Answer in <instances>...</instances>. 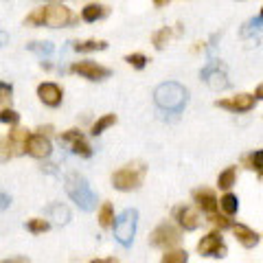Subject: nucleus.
<instances>
[{"label": "nucleus", "mask_w": 263, "mask_h": 263, "mask_svg": "<svg viewBox=\"0 0 263 263\" xmlns=\"http://www.w3.org/2000/svg\"><path fill=\"white\" fill-rule=\"evenodd\" d=\"M154 101L160 110L178 114L184 110V105L189 101V92L178 81H162V84L156 86V90H154Z\"/></svg>", "instance_id": "nucleus-1"}, {"label": "nucleus", "mask_w": 263, "mask_h": 263, "mask_svg": "<svg viewBox=\"0 0 263 263\" xmlns=\"http://www.w3.org/2000/svg\"><path fill=\"white\" fill-rule=\"evenodd\" d=\"M37 9L40 15H42V27L46 29H66L77 22L75 11L62 0H48V3L40 5Z\"/></svg>", "instance_id": "nucleus-2"}, {"label": "nucleus", "mask_w": 263, "mask_h": 263, "mask_svg": "<svg viewBox=\"0 0 263 263\" xmlns=\"http://www.w3.org/2000/svg\"><path fill=\"white\" fill-rule=\"evenodd\" d=\"M64 182H66V193H68V197L77 204L81 211H95V206H97V195H95L92 189H90L88 180L84 176L68 174Z\"/></svg>", "instance_id": "nucleus-3"}, {"label": "nucleus", "mask_w": 263, "mask_h": 263, "mask_svg": "<svg viewBox=\"0 0 263 263\" xmlns=\"http://www.w3.org/2000/svg\"><path fill=\"white\" fill-rule=\"evenodd\" d=\"M145 174H147V167L143 162H129L112 174V186L117 191H136L143 184Z\"/></svg>", "instance_id": "nucleus-4"}, {"label": "nucleus", "mask_w": 263, "mask_h": 263, "mask_svg": "<svg viewBox=\"0 0 263 263\" xmlns=\"http://www.w3.org/2000/svg\"><path fill=\"white\" fill-rule=\"evenodd\" d=\"M136 224H138V211L134 209H127L123 211L119 217H114V239H117L121 246L129 248L132 241H134V235H136Z\"/></svg>", "instance_id": "nucleus-5"}, {"label": "nucleus", "mask_w": 263, "mask_h": 263, "mask_svg": "<svg viewBox=\"0 0 263 263\" xmlns=\"http://www.w3.org/2000/svg\"><path fill=\"white\" fill-rule=\"evenodd\" d=\"M70 72L72 75H79L81 79H88V81H103L112 75V70L108 66L92 62V60H79V62H72L70 64Z\"/></svg>", "instance_id": "nucleus-6"}, {"label": "nucleus", "mask_w": 263, "mask_h": 263, "mask_svg": "<svg viewBox=\"0 0 263 263\" xmlns=\"http://www.w3.org/2000/svg\"><path fill=\"white\" fill-rule=\"evenodd\" d=\"M180 239H182V237H180V230L174 224H169V221L160 224L149 235V243L154 246V248H164V250H169V248H174V246H178Z\"/></svg>", "instance_id": "nucleus-7"}, {"label": "nucleus", "mask_w": 263, "mask_h": 263, "mask_svg": "<svg viewBox=\"0 0 263 263\" xmlns=\"http://www.w3.org/2000/svg\"><path fill=\"white\" fill-rule=\"evenodd\" d=\"M215 105L221 108V110L233 112V114H246V112L254 110V105H257V97L250 95V92H239V95L228 97V99H217Z\"/></svg>", "instance_id": "nucleus-8"}, {"label": "nucleus", "mask_w": 263, "mask_h": 263, "mask_svg": "<svg viewBox=\"0 0 263 263\" xmlns=\"http://www.w3.org/2000/svg\"><path fill=\"white\" fill-rule=\"evenodd\" d=\"M200 257H226V243L219 233H209L197 241Z\"/></svg>", "instance_id": "nucleus-9"}, {"label": "nucleus", "mask_w": 263, "mask_h": 263, "mask_svg": "<svg viewBox=\"0 0 263 263\" xmlns=\"http://www.w3.org/2000/svg\"><path fill=\"white\" fill-rule=\"evenodd\" d=\"M200 77L206 81V86L211 90H215V92H221V90H228L230 88V81H228L226 70H221L219 64H215V62H211L206 68L200 72Z\"/></svg>", "instance_id": "nucleus-10"}, {"label": "nucleus", "mask_w": 263, "mask_h": 263, "mask_svg": "<svg viewBox=\"0 0 263 263\" xmlns=\"http://www.w3.org/2000/svg\"><path fill=\"white\" fill-rule=\"evenodd\" d=\"M37 99L46 108H60L64 101V88L60 84H55V81H42L37 86Z\"/></svg>", "instance_id": "nucleus-11"}, {"label": "nucleus", "mask_w": 263, "mask_h": 263, "mask_svg": "<svg viewBox=\"0 0 263 263\" xmlns=\"http://www.w3.org/2000/svg\"><path fill=\"white\" fill-rule=\"evenodd\" d=\"M24 152H27L29 156H33V158H37V160H44L53 154V145H51V141H48V136H44V134H29L27 145H24Z\"/></svg>", "instance_id": "nucleus-12"}, {"label": "nucleus", "mask_w": 263, "mask_h": 263, "mask_svg": "<svg viewBox=\"0 0 263 263\" xmlns=\"http://www.w3.org/2000/svg\"><path fill=\"white\" fill-rule=\"evenodd\" d=\"M60 141L62 143H68L70 152L75 154V156H81V158H90V156H92V147L88 145V141L84 138V134H81L79 129L64 132V134L60 136Z\"/></svg>", "instance_id": "nucleus-13"}, {"label": "nucleus", "mask_w": 263, "mask_h": 263, "mask_svg": "<svg viewBox=\"0 0 263 263\" xmlns=\"http://www.w3.org/2000/svg\"><path fill=\"white\" fill-rule=\"evenodd\" d=\"M27 138H29V129L13 125V129L9 132V136H7V143H5L7 158H13V156H18V154H24Z\"/></svg>", "instance_id": "nucleus-14"}, {"label": "nucleus", "mask_w": 263, "mask_h": 263, "mask_svg": "<svg viewBox=\"0 0 263 263\" xmlns=\"http://www.w3.org/2000/svg\"><path fill=\"white\" fill-rule=\"evenodd\" d=\"M110 15V7L103 5V3H97V0H92V3H86L84 7H81L79 11V18L81 22L86 24H95V22H101Z\"/></svg>", "instance_id": "nucleus-15"}, {"label": "nucleus", "mask_w": 263, "mask_h": 263, "mask_svg": "<svg viewBox=\"0 0 263 263\" xmlns=\"http://www.w3.org/2000/svg\"><path fill=\"white\" fill-rule=\"evenodd\" d=\"M193 200H195V204L200 206L204 213H217V209H219V200H217V195H215V191H211V189H195L193 191Z\"/></svg>", "instance_id": "nucleus-16"}, {"label": "nucleus", "mask_w": 263, "mask_h": 263, "mask_svg": "<svg viewBox=\"0 0 263 263\" xmlns=\"http://www.w3.org/2000/svg\"><path fill=\"white\" fill-rule=\"evenodd\" d=\"M176 219H178V224L182 230H195L202 224L200 213H197L195 209H191V206H178L176 209Z\"/></svg>", "instance_id": "nucleus-17"}, {"label": "nucleus", "mask_w": 263, "mask_h": 263, "mask_svg": "<svg viewBox=\"0 0 263 263\" xmlns=\"http://www.w3.org/2000/svg\"><path fill=\"white\" fill-rule=\"evenodd\" d=\"M233 228V235H235V239L239 241L243 248H254V246L259 243V235L254 233L252 228L248 226H243V224H235V226H230Z\"/></svg>", "instance_id": "nucleus-18"}, {"label": "nucleus", "mask_w": 263, "mask_h": 263, "mask_svg": "<svg viewBox=\"0 0 263 263\" xmlns=\"http://www.w3.org/2000/svg\"><path fill=\"white\" fill-rule=\"evenodd\" d=\"M108 48L105 40H97V37H88V40H77L72 42V51L75 53H99Z\"/></svg>", "instance_id": "nucleus-19"}, {"label": "nucleus", "mask_w": 263, "mask_h": 263, "mask_svg": "<svg viewBox=\"0 0 263 263\" xmlns=\"http://www.w3.org/2000/svg\"><path fill=\"white\" fill-rule=\"evenodd\" d=\"M46 215H48V219H53L55 224L66 226V224L70 221V209L66 206V204H62V202H55V204H51V206H48Z\"/></svg>", "instance_id": "nucleus-20"}, {"label": "nucleus", "mask_w": 263, "mask_h": 263, "mask_svg": "<svg viewBox=\"0 0 263 263\" xmlns=\"http://www.w3.org/2000/svg\"><path fill=\"white\" fill-rule=\"evenodd\" d=\"M117 114H103V117H99L95 123H92V127H90V134L92 136H99V134H103L105 129H110L112 125H117Z\"/></svg>", "instance_id": "nucleus-21"}, {"label": "nucleus", "mask_w": 263, "mask_h": 263, "mask_svg": "<svg viewBox=\"0 0 263 263\" xmlns=\"http://www.w3.org/2000/svg\"><path fill=\"white\" fill-rule=\"evenodd\" d=\"M171 35H174L171 27H160V29H156V31H154V35H152V44H154L156 51H162V48L169 44Z\"/></svg>", "instance_id": "nucleus-22"}, {"label": "nucleus", "mask_w": 263, "mask_h": 263, "mask_svg": "<svg viewBox=\"0 0 263 263\" xmlns=\"http://www.w3.org/2000/svg\"><path fill=\"white\" fill-rule=\"evenodd\" d=\"M219 209L224 211V215H235L237 211H239V200H237L235 193H224L219 197Z\"/></svg>", "instance_id": "nucleus-23"}, {"label": "nucleus", "mask_w": 263, "mask_h": 263, "mask_svg": "<svg viewBox=\"0 0 263 263\" xmlns=\"http://www.w3.org/2000/svg\"><path fill=\"white\" fill-rule=\"evenodd\" d=\"M235 182H237V169L235 167H228L217 176V186L221 191H228L230 186H235Z\"/></svg>", "instance_id": "nucleus-24"}, {"label": "nucleus", "mask_w": 263, "mask_h": 263, "mask_svg": "<svg viewBox=\"0 0 263 263\" xmlns=\"http://www.w3.org/2000/svg\"><path fill=\"white\" fill-rule=\"evenodd\" d=\"M27 48L31 53H35L40 57H44V55H53L55 51V44L53 42H48V40H35V42H29Z\"/></svg>", "instance_id": "nucleus-25"}, {"label": "nucleus", "mask_w": 263, "mask_h": 263, "mask_svg": "<svg viewBox=\"0 0 263 263\" xmlns=\"http://www.w3.org/2000/svg\"><path fill=\"white\" fill-rule=\"evenodd\" d=\"M160 263H189V252L186 250H180V248L164 250Z\"/></svg>", "instance_id": "nucleus-26"}, {"label": "nucleus", "mask_w": 263, "mask_h": 263, "mask_svg": "<svg viewBox=\"0 0 263 263\" xmlns=\"http://www.w3.org/2000/svg\"><path fill=\"white\" fill-rule=\"evenodd\" d=\"M99 224L103 228H110L114 224V206L110 202H103L101 209H99Z\"/></svg>", "instance_id": "nucleus-27"}, {"label": "nucleus", "mask_w": 263, "mask_h": 263, "mask_svg": "<svg viewBox=\"0 0 263 263\" xmlns=\"http://www.w3.org/2000/svg\"><path fill=\"white\" fill-rule=\"evenodd\" d=\"M259 31H263V20L257 15V18H250L248 22L243 24L241 31H239V35H241V37H250V35H257Z\"/></svg>", "instance_id": "nucleus-28"}, {"label": "nucleus", "mask_w": 263, "mask_h": 263, "mask_svg": "<svg viewBox=\"0 0 263 263\" xmlns=\"http://www.w3.org/2000/svg\"><path fill=\"white\" fill-rule=\"evenodd\" d=\"M125 62L132 66V68H136V70H143L147 64H149V57H147L145 53H129L125 55Z\"/></svg>", "instance_id": "nucleus-29"}, {"label": "nucleus", "mask_w": 263, "mask_h": 263, "mask_svg": "<svg viewBox=\"0 0 263 263\" xmlns=\"http://www.w3.org/2000/svg\"><path fill=\"white\" fill-rule=\"evenodd\" d=\"M48 228H51V221H46V219H29V224H27V230L33 235L46 233Z\"/></svg>", "instance_id": "nucleus-30"}, {"label": "nucleus", "mask_w": 263, "mask_h": 263, "mask_svg": "<svg viewBox=\"0 0 263 263\" xmlns=\"http://www.w3.org/2000/svg\"><path fill=\"white\" fill-rule=\"evenodd\" d=\"M0 121H3L5 125H18L20 114L15 112L13 108H3V110H0Z\"/></svg>", "instance_id": "nucleus-31"}, {"label": "nucleus", "mask_w": 263, "mask_h": 263, "mask_svg": "<svg viewBox=\"0 0 263 263\" xmlns=\"http://www.w3.org/2000/svg\"><path fill=\"white\" fill-rule=\"evenodd\" d=\"M11 95H13L11 84H0V110L11 105Z\"/></svg>", "instance_id": "nucleus-32"}, {"label": "nucleus", "mask_w": 263, "mask_h": 263, "mask_svg": "<svg viewBox=\"0 0 263 263\" xmlns=\"http://www.w3.org/2000/svg\"><path fill=\"white\" fill-rule=\"evenodd\" d=\"M24 22V27H33V29H40L42 27V15H40V9L35 7L31 13H27V18L22 20Z\"/></svg>", "instance_id": "nucleus-33"}, {"label": "nucleus", "mask_w": 263, "mask_h": 263, "mask_svg": "<svg viewBox=\"0 0 263 263\" xmlns=\"http://www.w3.org/2000/svg\"><path fill=\"white\" fill-rule=\"evenodd\" d=\"M209 221L213 226H219V228H230V226H233V224H230V219H228V215H219V213H211Z\"/></svg>", "instance_id": "nucleus-34"}, {"label": "nucleus", "mask_w": 263, "mask_h": 263, "mask_svg": "<svg viewBox=\"0 0 263 263\" xmlns=\"http://www.w3.org/2000/svg\"><path fill=\"white\" fill-rule=\"evenodd\" d=\"M248 164H250V169H257V171H263V149L259 152H254L250 158H248Z\"/></svg>", "instance_id": "nucleus-35"}, {"label": "nucleus", "mask_w": 263, "mask_h": 263, "mask_svg": "<svg viewBox=\"0 0 263 263\" xmlns=\"http://www.w3.org/2000/svg\"><path fill=\"white\" fill-rule=\"evenodd\" d=\"M9 206H11V197H9V193H5L3 189H0V213L7 211Z\"/></svg>", "instance_id": "nucleus-36"}, {"label": "nucleus", "mask_w": 263, "mask_h": 263, "mask_svg": "<svg viewBox=\"0 0 263 263\" xmlns=\"http://www.w3.org/2000/svg\"><path fill=\"white\" fill-rule=\"evenodd\" d=\"M152 3H154V7H156V9H162V7L171 5V0H152Z\"/></svg>", "instance_id": "nucleus-37"}, {"label": "nucleus", "mask_w": 263, "mask_h": 263, "mask_svg": "<svg viewBox=\"0 0 263 263\" xmlns=\"http://www.w3.org/2000/svg\"><path fill=\"white\" fill-rule=\"evenodd\" d=\"M254 97H257V101H259V99L263 101V84H259L257 88H254Z\"/></svg>", "instance_id": "nucleus-38"}, {"label": "nucleus", "mask_w": 263, "mask_h": 263, "mask_svg": "<svg viewBox=\"0 0 263 263\" xmlns=\"http://www.w3.org/2000/svg\"><path fill=\"white\" fill-rule=\"evenodd\" d=\"M7 42H9V35H7L5 31H0V46H5Z\"/></svg>", "instance_id": "nucleus-39"}, {"label": "nucleus", "mask_w": 263, "mask_h": 263, "mask_svg": "<svg viewBox=\"0 0 263 263\" xmlns=\"http://www.w3.org/2000/svg\"><path fill=\"white\" fill-rule=\"evenodd\" d=\"M90 263H119L117 259H95V261H90Z\"/></svg>", "instance_id": "nucleus-40"}, {"label": "nucleus", "mask_w": 263, "mask_h": 263, "mask_svg": "<svg viewBox=\"0 0 263 263\" xmlns=\"http://www.w3.org/2000/svg\"><path fill=\"white\" fill-rule=\"evenodd\" d=\"M3 263H29V259H22V257H20V259H11V261L7 259V261H3Z\"/></svg>", "instance_id": "nucleus-41"}, {"label": "nucleus", "mask_w": 263, "mask_h": 263, "mask_svg": "<svg viewBox=\"0 0 263 263\" xmlns=\"http://www.w3.org/2000/svg\"><path fill=\"white\" fill-rule=\"evenodd\" d=\"M259 180H261V182H263V171H259Z\"/></svg>", "instance_id": "nucleus-42"}, {"label": "nucleus", "mask_w": 263, "mask_h": 263, "mask_svg": "<svg viewBox=\"0 0 263 263\" xmlns=\"http://www.w3.org/2000/svg\"><path fill=\"white\" fill-rule=\"evenodd\" d=\"M259 18L263 20V7H261V11H259Z\"/></svg>", "instance_id": "nucleus-43"}, {"label": "nucleus", "mask_w": 263, "mask_h": 263, "mask_svg": "<svg viewBox=\"0 0 263 263\" xmlns=\"http://www.w3.org/2000/svg\"><path fill=\"white\" fill-rule=\"evenodd\" d=\"M46 3H48V0H46ZM62 3H66V0H62Z\"/></svg>", "instance_id": "nucleus-44"}]
</instances>
